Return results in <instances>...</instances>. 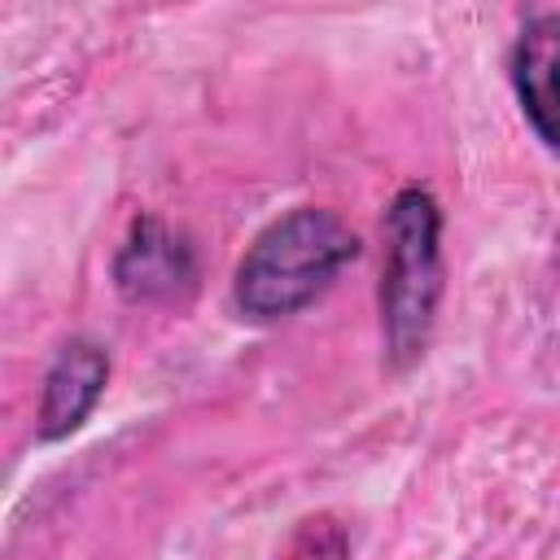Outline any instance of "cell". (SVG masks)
I'll return each mask as SVG.
<instances>
[{"mask_svg": "<svg viewBox=\"0 0 560 560\" xmlns=\"http://www.w3.org/2000/svg\"><path fill=\"white\" fill-rule=\"evenodd\" d=\"M508 74L529 131L560 153V9H542L521 22Z\"/></svg>", "mask_w": 560, "mask_h": 560, "instance_id": "cell-4", "label": "cell"}, {"mask_svg": "<svg viewBox=\"0 0 560 560\" xmlns=\"http://www.w3.org/2000/svg\"><path fill=\"white\" fill-rule=\"evenodd\" d=\"M359 236L324 206H298L271 219L232 276V306L254 319H289L311 306L346 262H354Z\"/></svg>", "mask_w": 560, "mask_h": 560, "instance_id": "cell-1", "label": "cell"}, {"mask_svg": "<svg viewBox=\"0 0 560 560\" xmlns=\"http://www.w3.org/2000/svg\"><path fill=\"white\" fill-rule=\"evenodd\" d=\"M276 560H350V529L332 512H311L284 534Z\"/></svg>", "mask_w": 560, "mask_h": 560, "instance_id": "cell-6", "label": "cell"}, {"mask_svg": "<svg viewBox=\"0 0 560 560\" xmlns=\"http://www.w3.org/2000/svg\"><path fill=\"white\" fill-rule=\"evenodd\" d=\"M105 381H109V354L101 341L92 337H70L48 372H44V385H39V411H35V429L44 442H61L70 438L101 402L105 394Z\"/></svg>", "mask_w": 560, "mask_h": 560, "instance_id": "cell-5", "label": "cell"}, {"mask_svg": "<svg viewBox=\"0 0 560 560\" xmlns=\"http://www.w3.org/2000/svg\"><path fill=\"white\" fill-rule=\"evenodd\" d=\"M381 236V332L389 359L402 368L429 346L442 302V206L429 188H398L385 210Z\"/></svg>", "mask_w": 560, "mask_h": 560, "instance_id": "cell-2", "label": "cell"}, {"mask_svg": "<svg viewBox=\"0 0 560 560\" xmlns=\"http://www.w3.org/2000/svg\"><path fill=\"white\" fill-rule=\"evenodd\" d=\"M114 284L127 302L166 306L197 289V254L162 219L140 214L114 254Z\"/></svg>", "mask_w": 560, "mask_h": 560, "instance_id": "cell-3", "label": "cell"}]
</instances>
